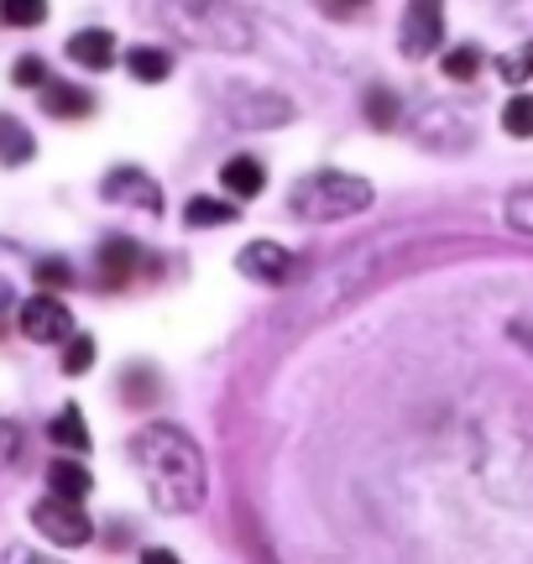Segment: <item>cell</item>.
I'll use <instances>...</instances> for the list:
<instances>
[{
  "instance_id": "1",
  "label": "cell",
  "mask_w": 533,
  "mask_h": 564,
  "mask_svg": "<svg viewBox=\"0 0 533 564\" xmlns=\"http://www.w3.org/2000/svg\"><path fill=\"white\" fill-rule=\"evenodd\" d=\"M126 455L137 465V476H142L152 507L178 512V518L205 507L209 465H205V449L194 444L188 429H178V423H146V429L131 434Z\"/></svg>"
},
{
  "instance_id": "2",
  "label": "cell",
  "mask_w": 533,
  "mask_h": 564,
  "mask_svg": "<svg viewBox=\"0 0 533 564\" xmlns=\"http://www.w3.org/2000/svg\"><path fill=\"white\" fill-rule=\"evenodd\" d=\"M167 32L188 47H209V53H247L257 32L251 17L236 0H157Z\"/></svg>"
},
{
  "instance_id": "3",
  "label": "cell",
  "mask_w": 533,
  "mask_h": 564,
  "mask_svg": "<svg viewBox=\"0 0 533 564\" xmlns=\"http://www.w3.org/2000/svg\"><path fill=\"white\" fill-rule=\"evenodd\" d=\"M371 209V183L356 178V173H340V167H319V173H304V178L287 188V215H298L308 225H329V220H350Z\"/></svg>"
},
{
  "instance_id": "4",
  "label": "cell",
  "mask_w": 533,
  "mask_h": 564,
  "mask_svg": "<svg viewBox=\"0 0 533 564\" xmlns=\"http://www.w3.org/2000/svg\"><path fill=\"white\" fill-rule=\"evenodd\" d=\"M32 523L47 544L58 549H79L95 539V523H89V512H84L79 497H58V491H47L37 507H32Z\"/></svg>"
},
{
  "instance_id": "5",
  "label": "cell",
  "mask_w": 533,
  "mask_h": 564,
  "mask_svg": "<svg viewBox=\"0 0 533 564\" xmlns=\"http://www.w3.org/2000/svg\"><path fill=\"white\" fill-rule=\"evenodd\" d=\"M439 42H445V0H409L403 32H398L403 58H429Z\"/></svg>"
},
{
  "instance_id": "6",
  "label": "cell",
  "mask_w": 533,
  "mask_h": 564,
  "mask_svg": "<svg viewBox=\"0 0 533 564\" xmlns=\"http://www.w3.org/2000/svg\"><path fill=\"white\" fill-rule=\"evenodd\" d=\"M17 324H21V335H26L32 345H63L68 335H74V314H68L63 299H53V293H37V299L21 303Z\"/></svg>"
},
{
  "instance_id": "7",
  "label": "cell",
  "mask_w": 533,
  "mask_h": 564,
  "mask_svg": "<svg viewBox=\"0 0 533 564\" xmlns=\"http://www.w3.org/2000/svg\"><path fill=\"white\" fill-rule=\"evenodd\" d=\"M236 267H241L251 282H262V288H287V282L298 278V257H293L287 246H278V241H251V246H241Z\"/></svg>"
},
{
  "instance_id": "8",
  "label": "cell",
  "mask_w": 533,
  "mask_h": 564,
  "mask_svg": "<svg viewBox=\"0 0 533 564\" xmlns=\"http://www.w3.org/2000/svg\"><path fill=\"white\" fill-rule=\"evenodd\" d=\"M100 194L110 204H121V209H146V215H163V188L146 178L142 167H116V173H105Z\"/></svg>"
},
{
  "instance_id": "9",
  "label": "cell",
  "mask_w": 533,
  "mask_h": 564,
  "mask_svg": "<svg viewBox=\"0 0 533 564\" xmlns=\"http://www.w3.org/2000/svg\"><path fill=\"white\" fill-rule=\"evenodd\" d=\"M142 267H152V257H146L131 236H110V241L100 246V288H126Z\"/></svg>"
},
{
  "instance_id": "10",
  "label": "cell",
  "mask_w": 533,
  "mask_h": 564,
  "mask_svg": "<svg viewBox=\"0 0 533 564\" xmlns=\"http://www.w3.org/2000/svg\"><path fill=\"white\" fill-rule=\"evenodd\" d=\"M68 58L79 63V68L105 74V68L116 63V37H110L105 26H84V32H74V37H68Z\"/></svg>"
},
{
  "instance_id": "11",
  "label": "cell",
  "mask_w": 533,
  "mask_h": 564,
  "mask_svg": "<svg viewBox=\"0 0 533 564\" xmlns=\"http://www.w3.org/2000/svg\"><path fill=\"white\" fill-rule=\"evenodd\" d=\"M42 110H47L53 121H79V116H89V110H95V95H89V89H79V84L47 79V84H42Z\"/></svg>"
},
{
  "instance_id": "12",
  "label": "cell",
  "mask_w": 533,
  "mask_h": 564,
  "mask_svg": "<svg viewBox=\"0 0 533 564\" xmlns=\"http://www.w3.org/2000/svg\"><path fill=\"white\" fill-rule=\"evenodd\" d=\"M220 183H226L230 199H257L266 188V167L257 158H230L226 167H220Z\"/></svg>"
},
{
  "instance_id": "13",
  "label": "cell",
  "mask_w": 533,
  "mask_h": 564,
  "mask_svg": "<svg viewBox=\"0 0 533 564\" xmlns=\"http://www.w3.org/2000/svg\"><path fill=\"white\" fill-rule=\"evenodd\" d=\"M47 440L58 444V449H74V455H89V444H95V440H89V423H84V413L74 403L47 423Z\"/></svg>"
},
{
  "instance_id": "14",
  "label": "cell",
  "mask_w": 533,
  "mask_h": 564,
  "mask_svg": "<svg viewBox=\"0 0 533 564\" xmlns=\"http://www.w3.org/2000/svg\"><path fill=\"white\" fill-rule=\"evenodd\" d=\"M32 152H37L32 131H26L17 116H0V162H6V167H21V162H32Z\"/></svg>"
},
{
  "instance_id": "15",
  "label": "cell",
  "mask_w": 533,
  "mask_h": 564,
  "mask_svg": "<svg viewBox=\"0 0 533 564\" xmlns=\"http://www.w3.org/2000/svg\"><path fill=\"white\" fill-rule=\"evenodd\" d=\"M47 486H53L58 497H79L84 502V497L95 491V476H89L79 460H53L47 465Z\"/></svg>"
},
{
  "instance_id": "16",
  "label": "cell",
  "mask_w": 533,
  "mask_h": 564,
  "mask_svg": "<svg viewBox=\"0 0 533 564\" xmlns=\"http://www.w3.org/2000/svg\"><path fill=\"white\" fill-rule=\"evenodd\" d=\"M126 68H131V79L163 84L167 74H173V58H167L163 47H131V53H126Z\"/></svg>"
},
{
  "instance_id": "17",
  "label": "cell",
  "mask_w": 533,
  "mask_h": 564,
  "mask_svg": "<svg viewBox=\"0 0 533 564\" xmlns=\"http://www.w3.org/2000/svg\"><path fill=\"white\" fill-rule=\"evenodd\" d=\"M236 220V204H226V199H188L184 204V225H194V230H215V225H230Z\"/></svg>"
},
{
  "instance_id": "18",
  "label": "cell",
  "mask_w": 533,
  "mask_h": 564,
  "mask_svg": "<svg viewBox=\"0 0 533 564\" xmlns=\"http://www.w3.org/2000/svg\"><path fill=\"white\" fill-rule=\"evenodd\" d=\"M502 131L508 137H533V95H513V100L502 105Z\"/></svg>"
},
{
  "instance_id": "19",
  "label": "cell",
  "mask_w": 533,
  "mask_h": 564,
  "mask_svg": "<svg viewBox=\"0 0 533 564\" xmlns=\"http://www.w3.org/2000/svg\"><path fill=\"white\" fill-rule=\"evenodd\" d=\"M0 21L6 26H42L47 21V0H0Z\"/></svg>"
},
{
  "instance_id": "20",
  "label": "cell",
  "mask_w": 533,
  "mask_h": 564,
  "mask_svg": "<svg viewBox=\"0 0 533 564\" xmlns=\"http://www.w3.org/2000/svg\"><path fill=\"white\" fill-rule=\"evenodd\" d=\"M95 366V335H68L63 340V371L68 377H84Z\"/></svg>"
},
{
  "instance_id": "21",
  "label": "cell",
  "mask_w": 533,
  "mask_h": 564,
  "mask_svg": "<svg viewBox=\"0 0 533 564\" xmlns=\"http://www.w3.org/2000/svg\"><path fill=\"white\" fill-rule=\"evenodd\" d=\"M476 74H481V47L466 42V47H450V53H445V79L466 84V79H476Z\"/></svg>"
},
{
  "instance_id": "22",
  "label": "cell",
  "mask_w": 533,
  "mask_h": 564,
  "mask_svg": "<svg viewBox=\"0 0 533 564\" xmlns=\"http://www.w3.org/2000/svg\"><path fill=\"white\" fill-rule=\"evenodd\" d=\"M367 121L377 131H392L398 126V95L392 89H367Z\"/></svg>"
},
{
  "instance_id": "23",
  "label": "cell",
  "mask_w": 533,
  "mask_h": 564,
  "mask_svg": "<svg viewBox=\"0 0 533 564\" xmlns=\"http://www.w3.org/2000/svg\"><path fill=\"white\" fill-rule=\"evenodd\" d=\"M497 74H502L508 84L533 79V42H529V47H518V53H508V58L497 63Z\"/></svg>"
},
{
  "instance_id": "24",
  "label": "cell",
  "mask_w": 533,
  "mask_h": 564,
  "mask_svg": "<svg viewBox=\"0 0 533 564\" xmlns=\"http://www.w3.org/2000/svg\"><path fill=\"white\" fill-rule=\"evenodd\" d=\"M68 282H74L68 262H58V257H47V262H37V288H42V293H58V288H68Z\"/></svg>"
},
{
  "instance_id": "25",
  "label": "cell",
  "mask_w": 533,
  "mask_h": 564,
  "mask_svg": "<svg viewBox=\"0 0 533 564\" xmlns=\"http://www.w3.org/2000/svg\"><path fill=\"white\" fill-rule=\"evenodd\" d=\"M11 79H17L21 89H42V84H47V63H42V58H17Z\"/></svg>"
},
{
  "instance_id": "26",
  "label": "cell",
  "mask_w": 533,
  "mask_h": 564,
  "mask_svg": "<svg viewBox=\"0 0 533 564\" xmlns=\"http://www.w3.org/2000/svg\"><path fill=\"white\" fill-rule=\"evenodd\" d=\"M508 220H513L518 230H529V236H533V188H518L513 199H508Z\"/></svg>"
},
{
  "instance_id": "27",
  "label": "cell",
  "mask_w": 533,
  "mask_h": 564,
  "mask_svg": "<svg viewBox=\"0 0 533 564\" xmlns=\"http://www.w3.org/2000/svg\"><path fill=\"white\" fill-rule=\"evenodd\" d=\"M152 387H157V377H152L146 366H137V371L126 377V403H146V398H152Z\"/></svg>"
},
{
  "instance_id": "28",
  "label": "cell",
  "mask_w": 533,
  "mask_h": 564,
  "mask_svg": "<svg viewBox=\"0 0 533 564\" xmlns=\"http://www.w3.org/2000/svg\"><path fill=\"white\" fill-rule=\"evenodd\" d=\"M17 449H21L17 423H11V419H0V465H11V460H17Z\"/></svg>"
},
{
  "instance_id": "29",
  "label": "cell",
  "mask_w": 533,
  "mask_h": 564,
  "mask_svg": "<svg viewBox=\"0 0 533 564\" xmlns=\"http://www.w3.org/2000/svg\"><path fill=\"white\" fill-rule=\"evenodd\" d=\"M6 564H63V560H47V554H37V549H26V544H11L6 549Z\"/></svg>"
},
{
  "instance_id": "30",
  "label": "cell",
  "mask_w": 533,
  "mask_h": 564,
  "mask_svg": "<svg viewBox=\"0 0 533 564\" xmlns=\"http://www.w3.org/2000/svg\"><path fill=\"white\" fill-rule=\"evenodd\" d=\"M367 0H325V11H335V17H350V11H361Z\"/></svg>"
},
{
  "instance_id": "31",
  "label": "cell",
  "mask_w": 533,
  "mask_h": 564,
  "mask_svg": "<svg viewBox=\"0 0 533 564\" xmlns=\"http://www.w3.org/2000/svg\"><path fill=\"white\" fill-rule=\"evenodd\" d=\"M142 564H178V554H173V549H146Z\"/></svg>"
},
{
  "instance_id": "32",
  "label": "cell",
  "mask_w": 533,
  "mask_h": 564,
  "mask_svg": "<svg viewBox=\"0 0 533 564\" xmlns=\"http://www.w3.org/2000/svg\"><path fill=\"white\" fill-rule=\"evenodd\" d=\"M6 308H17V293H11V282L0 278V314H6Z\"/></svg>"
}]
</instances>
